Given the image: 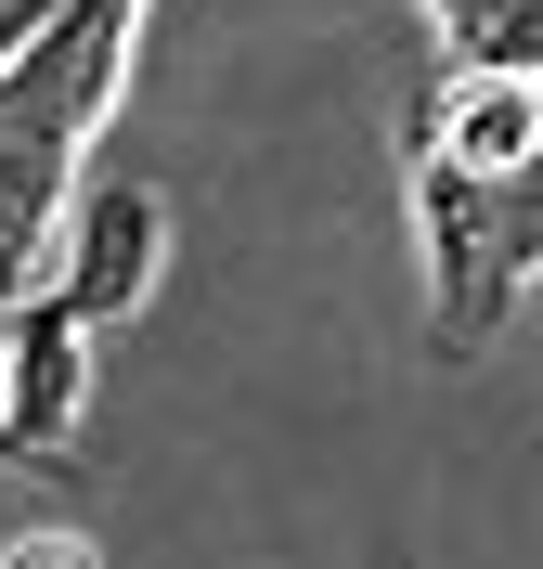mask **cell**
<instances>
[{"label":"cell","mask_w":543,"mask_h":569,"mask_svg":"<svg viewBox=\"0 0 543 569\" xmlns=\"http://www.w3.org/2000/svg\"><path fill=\"white\" fill-rule=\"evenodd\" d=\"M143 13L155 0H66L0 66V311L52 284V247H66V208H78V142L104 130Z\"/></svg>","instance_id":"obj_1"},{"label":"cell","mask_w":543,"mask_h":569,"mask_svg":"<svg viewBox=\"0 0 543 569\" xmlns=\"http://www.w3.org/2000/svg\"><path fill=\"white\" fill-rule=\"evenodd\" d=\"M401 156H414V259H428V323H440V350H479V337L531 298V259H543V169L466 181L453 156H428V142H401Z\"/></svg>","instance_id":"obj_2"},{"label":"cell","mask_w":543,"mask_h":569,"mask_svg":"<svg viewBox=\"0 0 543 569\" xmlns=\"http://www.w3.org/2000/svg\"><path fill=\"white\" fill-rule=\"evenodd\" d=\"M78 415H91V323L39 284V298L0 311V453L78 466Z\"/></svg>","instance_id":"obj_3"},{"label":"cell","mask_w":543,"mask_h":569,"mask_svg":"<svg viewBox=\"0 0 543 569\" xmlns=\"http://www.w3.org/2000/svg\"><path fill=\"white\" fill-rule=\"evenodd\" d=\"M155 272H169V208L143 181H91L66 208V247H52V298L104 337V323H130L155 298Z\"/></svg>","instance_id":"obj_4"},{"label":"cell","mask_w":543,"mask_h":569,"mask_svg":"<svg viewBox=\"0 0 543 569\" xmlns=\"http://www.w3.org/2000/svg\"><path fill=\"white\" fill-rule=\"evenodd\" d=\"M401 142L453 156L466 181H517V169H543V78H440L428 130H401Z\"/></svg>","instance_id":"obj_5"},{"label":"cell","mask_w":543,"mask_h":569,"mask_svg":"<svg viewBox=\"0 0 543 569\" xmlns=\"http://www.w3.org/2000/svg\"><path fill=\"white\" fill-rule=\"evenodd\" d=\"M0 569H104V557H91V543H78V531H27V543H13V557H0Z\"/></svg>","instance_id":"obj_6"},{"label":"cell","mask_w":543,"mask_h":569,"mask_svg":"<svg viewBox=\"0 0 543 569\" xmlns=\"http://www.w3.org/2000/svg\"><path fill=\"white\" fill-rule=\"evenodd\" d=\"M428 13H440V0H428Z\"/></svg>","instance_id":"obj_7"}]
</instances>
